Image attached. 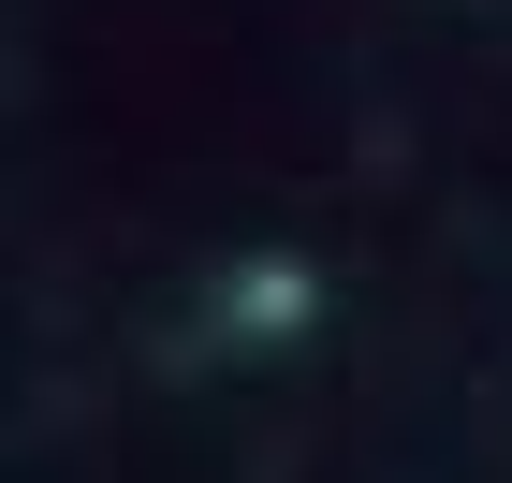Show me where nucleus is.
<instances>
[{
  "mask_svg": "<svg viewBox=\"0 0 512 483\" xmlns=\"http://www.w3.org/2000/svg\"><path fill=\"white\" fill-rule=\"evenodd\" d=\"M308 322V264H249L235 279V337H293Z\"/></svg>",
  "mask_w": 512,
  "mask_h": 483,
  "instance_id": "1",
  "label": "nucleus"
}]
</instances>
